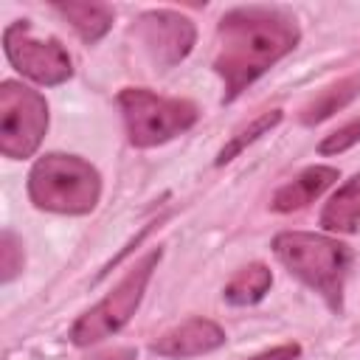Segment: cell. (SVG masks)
<instances>
[{
	"mask_svg": "<svg viewBox=\"0 0 360 360\" xmlns=\"http://www.w3.org/2000/svg\"><path fill=\"white\" fill-rule=\"evenodd\" d=\"M281 118H284V112L281 110H270V112H262L259 118H253L245 129H239L222 149H219V155H217V166H222V163H228V160H233L245 146H250L253 141H259L264 132H270L273 127H278L281 124Z\"/></svg>",
	"mask_w": 360,
	"mask_h": 360,
	"instance_id": "9a60e30c",
	"label": "cell"
},
{
	"mask_svg": "<svg viewBox=\"0 0 360 360\" xmlns=\"http://www.w3.org/2000/svg\"><path fill=\"white\" fill-rule=\"evenodd\" d=\"M87 360H135V349H112V352H101V354H93Z\"/></svg>",
	"mask_w": 360,
	"mask_h": 360,
	"instance_id": "d6986e66",
	"label": "cell"
},
{
	"mask_svg": "<svg viewBox=\"0 0 360 360\" xmlns=\"http://www.w3.org/2000/svg\"><path fill=\"white\" fill-rule=\"evenodd\" d=\"M0 264H3V281H11L22 270V248L11 231H3L0 239Z\"/></svg>",
	"mask_w": 360,
	"mask_h": 360,
	"instance_id": "e0dca14e",
	"label": "cell"
},
{
	"mask_svg": "<svg viewBox=\"0 0 360 360\" xmlns=\"http://www.w3.org/2000/svg\"><path fill=\"white\" fill-rule=\"evenodd\" d=\"M53 11H59L70 28L79 34L82 42L96 45L115 20V11L107 3H79V0H68V3H53Z\"/></svg>",
	"mask_w": 360,
	"mask_h": 360,
	"instance_id": "7c38bea8",
	"label": "cell"
},
{
	"mask_svg": "<svg viewBox=\"0 0 360 360\" xmlns=\"http://www.w3.org/2000/svg\"><path fill=\"white\" fill-rule=\"evenodd\" d=\"M357 96H360V73H352V76L340 79L338 84L326 87L321 96H315V98L304 107L301 121H304L307 127L321 124V121H326L332 112H338V110H343L346 104H352Z\"/></svg>",
	"mask_w": 360,
	"mask_h": 360,
	"instance_id": "5bb4252c",
	"label": "cell"
},
{
	"mask_svg": "<svg viewBox=\"0 0 360 360\" xmlns=\"http://www.w3.org/2000/svg\"><path fill=\"white\" fill-rule=\"evenodd\" d=\"M48 129V101L22 82L0 84V152L11 160L31 158Z\"/></svg>",
	"mask_w": 360,
	"mask_h": 360,
	"instance_id": "8992f818",
	"label": "cell"
},
{
	"mask_svg": "<svg viewBox=\"0 0 360 360\" xmlns=\"http://www.w3.org/2000/svg\"><path fill=\"white\" fill-rule=\"evenodd\" d=\"M270 284H273L270 267L262 264V262H253V264L242 267V270L225 284L222 298H225L228 304H233V307H250V304H259V301L267 295Z\"/></svg>",
	"mask_w": 360,
	"mask_h": 360,
	"instance_id": "4fadbf2b",
	"label": "cell"
},
{
	"mask_svg": "<svg viewBox=\"0 0 360 360\" xmlns=\"http://www.w3.org/2000/svg\"><path fill=\"white\" fill-rule=\"evenodd\" d=\"M321 228L332 233H357L360 231V172L352 174L321 211Z\"/></svg>",
	"mask_w": 360,
	"mask_h": 360,
	"instance_id": "8fae6325",
	"label": "cell"
},
{
	"mask_svg": "<svg viewBox=\"0 0 360 360\" xmlns=\"http://www.w3.org/2000/svg\"><path fill=\"white\" fill-rule=\"evenodd\" d=\"M222 343H225V332L219 323H214L208 318H188V321L172 326L169 332H163L152 343V352L160 357L186 360V357L208 354V352L219 349Z\"/></svg>",
	"mask_w": 360,
	"mask_h": 360,
	"instance_id": "9c48e42d",
	"label": "cell"
},
{
	"mask_svg": "<svg viewBox=\"0 0 360 360\" xmlns=\"http://www.w3.org/2000/svg\"><path fill=\"white\" fill-rule=\"evenodd\" d=\"M295 357H301V346L298 343H281V346L267 349V352H262L250 360H295Z\"/></svg>",
	"mask_w": 360,
	"mask_h": 360,
	"instance_id": "ac0fdd59",
	"label": "cell"
},
{
	"mask_svg": "<svg viewBox=\"0 0 360 360\" xmlns=\"http://www.w3.org/2000/svg\"><path fill=\"white\" fill-rule=\"evenodd\" d=\"M3 51L11 68L42 87H56L73 76L70 53L53 37H37L28 20H14L3 31Z\"/></svg>",
	"mask_w": 360,
	"mask_h": 360,
	"instance_id": "52a82bcc",
	"label": "cell"
},
{
	"mask_svg": "<svg viewBox=\"0 0 360 360\" xmlns=\"http://www.w3.org/2000/svg\"><path fill=\"white\" fill-rule=\"evenodd\" d=\"M118 107L124 115L127 138L138 149H149L172 141L197 121V107L186 98L158 96L146 87H124L118 93Z\"/></svg>",
	"mask_w": 360,
	"mask_h": 360,
	"instance_id": "277c9868",
	"label": "cell"
},
{
	"mask_svg": "<svg viewBox=\"0 0 360 360\" xmlns=\"http://www.w3.org/2000/svg\"><path fill=\"white\" fill-rule=\"evenodd\" d=\"M28 197L39 211L82 217L98 205L101 174L79 155H42L28 172Z\"/></svg>",
	"mask_w": 360,
	"mask_h": 360,
	"instance_id": "3957f363",
	"label": "cell"
},
{
	"mask_svg": "<svg viewBox=\"0 0 360 360\" xmlns=\"http://www.w3.org/2000/svg\"><path fill=\"white\" fill-rule=\"evenodd\" d=\"M217 39L214 70L225 84L222 101H233L298 45L301 31L295 17L278 6H239L219 17Z\"/></svg>",
	"mask_w": 360,
	"mask_h": 360,
	"instance_id": "6da1fadb",
	"label": "cell"
},
{
	"mask_svg": "<svg viewBox=\"0 0 360 360\" xmlns=\"http://www.w3.org/2000/svg\"><path fill=\"white\" fill-rule=\"evenodd\" d=\"M163 259V250L155 248L149 250L141 262H135L127 276L96 304L90 307L73 326H70V340L76 346H93L110 335H115L118 329H124L129 323V318L135 315L143 292H146V284L152 281V273L158 270V262Z\"/></svg>",
	"mask_w": 360,
	"mask_h": 360,
	"instance_id": "5b68a950",
	"label": "cell"
},
{
	"mask_svg": "<svg viewBox=\"0 0 360 360\" xmlns=\"http://www.w3.org/2000/svg\"><path fill=\"white\" fill-rule=\"evenodd\" d=\"M273 253L290 270V276L304 281L332 309L340 312L343 284H346V273H349V262H352L349 245H343L326 233L284 231L273 239Z\"/></svg>",
	"mask_w": 360,
	"mask_h": 360,
	"instance_id": "7a4b0ae2",
	"label": "cell"
},
{
	"mask_svg": "<svg viewBox=\"0 0 360 360\" xmlns=\"http://www.w3.org/2000/svg\"><path fill=\"white\" fill-rule=\"evenodd\" d=\"M338 177H340V172L335 166H307L298 177H292L273 194L270 208L278 214L298 211V208L309 205L312 200H318L332 183H338Z\"/></svg>",
	"mask_w": 360,
	"mask_h": 360,
	"instance_id": "30bf717a",
	"label": "cell"
},
{
	"mask_svg": "<svg viewBox=\"0 0 360 360\" xmlns=\"http://www.w3.org/2000/svg\"><path fill=\"white\" fill-rule=\"evenodd\" d=\"M357 141H360V118H352L349 124L338 127L318 143V155H340V152L352 149Z\"/></svg>",
	"mask_w": 360,
	"mask_h": 360,
	"instance_id": "2e32d148",
	"label": "cell"
},
{
	"mask_svg": "<svg viewBox=\"0 0 360 360\" xmlns=\"http://www.w3.org/2000/svg\"><path fill=\"white\" fill-rule=\"evenodd\" d=\"M135 34L155 65L172 68L183 62L197 39V28L186 14L169 11V8H152L143 11L135 22Z\"/></svg>",
	"mask_w": 360,
	"mask_h": 360,
	"instance_id": "ba28073f",
	"label": "cell"
}]
</instances>
